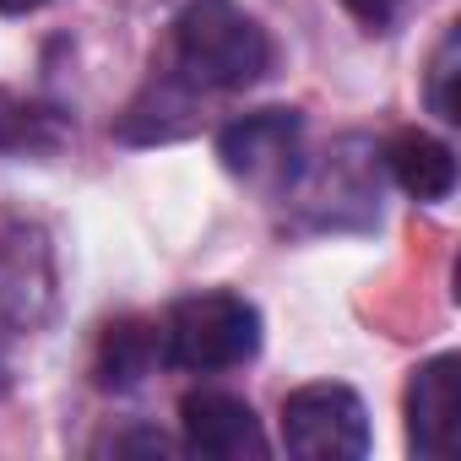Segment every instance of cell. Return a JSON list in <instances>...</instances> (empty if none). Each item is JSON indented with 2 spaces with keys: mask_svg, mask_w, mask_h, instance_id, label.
I'll use <instances>...</instances> for the list:
<instances>
[{
  "mask_svg": "<svg viewBox=\"0 0 461 461\" xmlns=\"http://www.w3.org/2000/svg\"><path fill=\"white\" fill-rule=\"evenodd\" d=\"M66 141L60 109L0 87V152H55Z\"/></svg>",
  "mask_w": 461,
  "mask_h": 461,
  "instance_id": "7c38bea8",
  "label": "cell"
},
{
  "mask_svg": "<svg viewBox=\"0 0 461 461\" xmlns=\"http://www.w3.org/2000/svg\"><path fill=\"white\" fill-rule=\"evenodd\" d=\"M179 429H185V450L212 456V461H261L272 450L256 407L234 391H190L179 402Z\"/></svg>",
  "mask_w": 461,
  "mask_h": 461,
  "instance_id": "52a82bcc",
  "label": "cell"
},
{
  "mask_svg": "<svg viewBox=\"0 0 461 461\" xmlns=\"http://www.w3.org/2000/svg\"><path fill=\"white\" fill-rule=\"evenodd\" d=\"M283 450L299 461H358L369 450L364 396L342 380H310L283 396Z\"/></svg>",
  "mask_w": 461,
  "mask_h": 461,
  "instance_id": "5b68a950",
  "label": "cell"
},
{
  "mask_svg": "<svg viewBox=\"0 0 461 461\" xmlns=\"http://www.w3.org/2000/svg\"><path fill=\"white\" fill-rule=\"evenodd\" d=\"M109 450H114V456H179V445H174L168 434H158V429L114 434V439H109Z\"/></svg>",
  "mask_w": 461,
  "mask_h": 461,
  "instance_id": "5bb4252c",
  "label": "cell"
},
{
  "mask_svg": "<svg viewBox=\"0 0 461 461\" xmlns=\"http://www.w3.org/2000/svg\"><path fill=\"white\" fill-rule=\"evenodd\" d=\"M380 147H369L364 136H348L337 147H326L321 158L299 163V174L288 179L283 201L294 206V217L321 234H358V228L380 222Z\"/></svg>",
  "mask_w": 461,
  "mask_h": 461,
  "instance_id": "7a4b0ae2",
  "label": "cell"
},
{
  "mask_svg": "<svg viewBox=\"0 0 461 461\" xmlns=\"http://www.w3.org/2000/svg\"><path fill=\"white\" fill-rule=\"evenodd\" d=\"M158 331H163V364L185 375H222L261 353V310L228 288L179 299L158 321Z\"/></svg>",
  "mask_w": 461,
  "mask_h": 461,
  "instance_id": "3957f363",
  "label": "cell"
},
{
  "mask_svg": "<svg viewBox=\"0 0 461 461\" xmlns=\"http://www.w3.org/2000/svg\"><path fill=\"white\" fill-rule=\"evenodd\" d=\"M456 77H461V33L445 28L439 44H434V55H429V71H423V104H429V114H439L445 125L461 120V114H456Z\"/></svg>",
  "mask_w": 461,
  "mask_h": 461,
  "instance_id": "4fadbf2b",
  "label": "cell"
},
{
  "mask_svg": "<svg viewBox=\"0 0 461 461\" xmlns=\"http://www.w3.org/2000/svg\"><path fill=\"white\" fill-rule=\"evenodd\" d=\"M195 104L201 93H190L174 71H152L147 87L125 104V114L114 120V136L131 141V147H158V141H179L195 131Z\"/></svg>",
  "mask_w": 461,
  "mask_h": 461,
  "instance_id": "9c48e42d",
  "label": "cell"
},
{
  "mask_svg": "<svg viewBox=\"0 0 461 461\" xmlns=\"http://www.w3.org/2000/svg\"><path fill=\"white\" fill-rule=\"evenodd\" d=\"M217 158L240 185L283 195L304 163V114L299 109H256L217 131Z\"/></svg>",
  "mask_w": 461,
  "mask_h": 461,
  "instance_id": "8992f818",
  "label": "cell"
},
{
  "mask_svg": "<svg viewBox=\"0 0 461 461\" xmlns=\"http://www.w3.org/2000/svg\"><path fill=\"white\" fill-rule=\"evenodd\" d=\"M380 168L412 195V201H445L456 190V158L429 131H396L380 147Z\"/></svg>",
  "mask_w": 461,
  "mask_h": 461,
  "instance_id": "30bf717a",
  "label": "cell"
},
{
  "mask_svg": "<svg viewBox=\"0 0 461 461\" xmlns=\"http://www.w3.org/2000/svg\"><path fill=\"white\" fill-rule=\"evenodd\" d=\"M456 353H434L407 380V445L423 461H445L456 450Z\"/></svg>",
  "mask_w": 461,
  "mask_h": 461,
  "instance_id": "ba28073f",
  "label": "cell"
},
{
  "mask_svg": "<svg viewBox=\"0 0 461 461\" xmlns=\"http://www.w3.org/2000/svg\"><path fill=\"white\" fill-rule=\"evenodd\" d=\"M39 6H44V0H0V12H6V17H28Z\"/></svg>",
  "mask_w": 461,
  "mask_h": 461,
  "instance_id": "9a60e30c",
  "label": "cell"
},
{
  "mask_svg": "<svg viewBox=\"0 0 461 461\" xmlns=\"http://www.w3.org/2000/svg\"><path fill=\"white\" fill-rule=\"evenodd\" d=\"M163 71L190 93H245L272 71V39L234 0H190L168 28Z\"/></svg>",
  "mask_w": 461,
  "mask_h": 461,
  "instance_id": "6da1fadb",
  "label": "cell"
},
{
  "mask_svg": "<svg viewBox=\"0 0 461 461\" xmlns=\"http://www.w3.org/2000/svg\"><path fill=\"white\" fill-rule=\"evenodd\" d=\"M152 364H163V331L158 321H120L104 331L98 348V380L109 391H131L152 375Z\"/></svg>",
  "mask_w": 461,
  "mask_h": 461,
  "instance_id": "8fae6325",
  "label": "cell"
},
{
  "mask_svg": "<svg viewBox=\"0 0 461 461\" xmlns=\"http://www.w3.org/2000/svg\"><path fill=\"white\" fill-rule=\"evenodd\" d=\"M55 310V256L44 228L28 217H0V369L6 353L33 337Z\"/></svg>",
  "mask_w": 461,
  "mask_h": 461,
  "instance_id": "277c9868",
  "label": "cell"
}]
</instances>
